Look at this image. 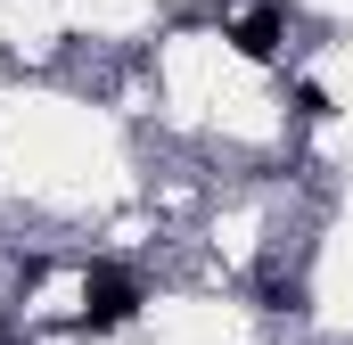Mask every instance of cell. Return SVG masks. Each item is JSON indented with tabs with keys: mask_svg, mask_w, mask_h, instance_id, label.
<instances>
[{
	"mask_svg": "<svg viewBox=\"0 0 353 345\" xmlns=\"http://www.w3.org/2000/svg\"><path fill=\"white\" fill-rule=\"evenodd\" d=\"M132 313H140V288H132V279H115V271L90 279V304H83L90 329H115V321H132Z\"/></svg>",
	"mask_w": 353,
	"mask_h": 345,
	"instance_id": "cell-1",
	"label": "cell"
},
{
	"mask_svg": "<svg viewBox=\"0 0 353 345\" xmlns=\"http://www.w3.org/2000/svg\"><path fill=\"white\" fill-rule=\"evenodd\" d=\"M239 50H247V58H271V50H279V17H247V25H239Z\"/></svg>",
	"mask_w": 353,
	"mask_h": 345,
	"instance_id": "cell-2",
	"label": "cell"
}]
</instances>
